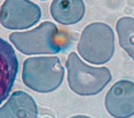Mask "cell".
<instances>
[{
  "instance_id": "obj_1",
  "label": "cell",
  "mask_w": 134,
  "mask_h": 118,
  "mask_svg": "<svg viewBox=\"0 0 134 118\" xmlns=\"http://www.w3.org/2000/svg\"><path fill=\"white\" fill-rule=\"evenodd\" d=\"M9 40L23 55H55L72 44L71 33L60 29L54 23L44 21L36 28L24 33H12Z\"/></svg>"
},
{
  "instance_id": "obj_11",
  "label": "cell",
  "mask_w": 134,
  "mask_h": 118,
  "mask_svg": "<svg viewBox=\"0 0 134 118\" xmlns=\"http://www.w3.org/2000/svg\"><path fill=\"white\" fill-rule=\"evenodd\" d=\"M41 1H43V0H41Z\"/></svg>"
},
{
  "instance_id": "obj_6",
  "label": "cell",
  "mask_w": 134,
  "mask_h": 118,
  "mask_svg": "<svg viewBox=\"0 0 134 118\" xmlns=\"http://www.w3.org/2000/svg\"><path fill=\"white\" fill-rule=\"evenodd\" d=\"M105 106L113 117L125 118L134 115V83L128 80L116 82L105 97Z\"/></svg>"
},
{
  "instance_id": "obj_2",
  "label": "cell",
  "mask_w": 134,
  "mask_h": 118,
  "mask_svg": "<svg viewBox=\"0 0 134 118\" xmlns=\"http://www.w3.org/2000/svg\"><path fill=\"white\" fill-rule=\"evenodd\" d=\"M65 70L58 57H34L23 62L22 82L38 93H51L63 83Z\"/></svg>"
},
{
  "instance_id": "obj_5",
  "label": "cell",
  "mask_w": 134,
  "mask_h": 118,
  "mask_svg": "<svg viewBox=\"0 0 134 118\" xmlns=\"http://www.w3.org/2000/svg\"><path fill=\"white\" fill-rule=\"evenodd\" d=\"M40 17V7L30 0H5L0 7V23L7 29H26Z\"/></svg>"
},
{
  "instance_id": "obj_3",
  "label": "cell",
  "mask_w": 134,
  "mask_h": 118,
  "mask_svg": "<svg viewBox=\"0 0 134 118\" xmlns=\"http://www.w3.org/2000/svg\"><path fill=\"white\" fill-rule=\"evenodd\" d=\"M68 83L71 90L80 96H95L111 82L112 75L106 67L86 65L76 52H71L66 62Z\"/></svg>"
},
{
  "instance_id": "obj_8",
  "label": "cell",
  "mask_w": 134,
  "mask_h": 118,
  "mask_svg": "<svg viewBox=\"0 0 134 118\" xmlns=\"http://www.w3.org/2000/svg\"><path fill=\"white\" fill-rule=\"evenodd\" d=\"M38 115L37 105L34 98L23 91H15L0 108V118H35Z\"/></svg>"
},
{
  "instance_id": "obj_9",
  "label": "cell",
  "mask_w": 134,
  "mask_h": 118,
  "mask_svg": "<svg viewBox=\"0 0 134 118\" xmlns=\"http://www.w3.org/2000/svg\"><path fill=\"white\" fill-rule=\"evenodd\" d=\"M49 11L54 20L60 24L72 25L83 19L86 7L83 0H54Z\"/></svg>"
},
{
  "instance_id": "obj_7",
  "label": "cell",
  "mask_w": 134,
  "mask_h": 118,
  "mask_svg": "<svg viewBox=\"0 0 134 118\" xmlns=\"http://www.w3.org/2000/svg\"><path fill=\"white\" fill-rule=\"evenodd\" d=\"M18 72V60L13 46L0 37V104L9 96Z\"/></svg>"
},
{
  "instance_id": "obj_10",
  "label": "cell",
  "mask_w": 134,
  "mask_h": 118,
  "mask_svg": "<svg viewBox=\"0 0 134 118\" xmlns=\"http://www.w3.org/2000/svg\"><path fill=\"white\" fill-rule=\"evenodd\" d=\"M119 45L134 60V18L121 17L116 23Z\"/></svg>"
},
{
  "instance_id": "obj_4",
  "label": "cell",
  "mask_w": 134,
  "mask_h": 118,
  "mask_svg": "<svg viewBox=\"0 0 134 118\" xmlns=\"http://www.w3.org/2000/svg\"><path fill=\"white\" fill-rule=\"evenodd\" d=\"M79 55L88 63L103 65L112 59L115 51L113 29L106 23L94 22L87 25L78 44Z\"/></svg>"
}]
</instances>
